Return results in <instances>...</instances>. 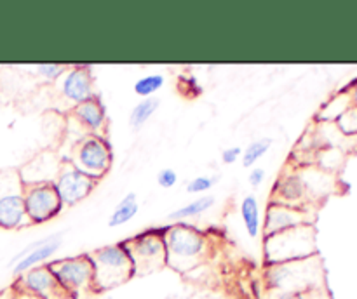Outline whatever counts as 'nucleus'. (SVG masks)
I'll use <instances>...</instances> for the list:
<instances>
[{
    "label": "nucleus",
    "mask_w": 357,
    "mask_h": 299,
    "mask_svg": "<svg viewBox=\"0 0 357 299\" xmlns=\"http://www.w3.org/2000/svg\"><path fill=\"white\" fill-rule=\"evenodd\" d=\"M264 282L271 294H295L326 289V273L319 254H316L303 259L265 264Z\"/></svg>",
    "instance_id": "1"
},
{
    "label": "nucleus",
    "mask_w": 357,
    "mask_h": 299,
    "mask_svg": "<svg viewBox=\"0 0 357 299\" xmlns=\"http://www.w3.org/2000/svg\"><path fill=\"white\" fill-rule=\"evenodd\" d=\"M167 266L174 271L187 273L201 266L211 252V240L208 233L188 223H173L164 233Z\"/></svg>",
    "instance_id": "2"
},
{
    "label": "nucleus",
    "mask_w": 357,
    "mask_h": 299,
    "mask_svg": "<svg viewBox=\"0 0 357 299\" xmlns=\"http://www.w3.org/2000/svg\"><path fill=\"white\" fill-rule=\"evenodd\" d=\"M316 228L314 225H302L275 235L264 236V263L278 264L286 261L303 259L316 256Z\"/></svg>",
    "instance_id": "3"
},
{
    "label": "nucleus",
    "mask_w": 357,
    "mask_h": 299,
    "mask_svg": "<svg viewBox=\"0 0 357 299\" xmlns=\"http://www.w3.org/2000/svg\"><path fill=\"white\" fill-rule=\"evenodd\" d=\"M94 266V291L105 292L135 277L132 259L124 242L110 243L89 252Z\"/></svg>",
    "instance_id": "4"
},
{
    "label": "nucleus",
    "mask_w": 357,
    "mask_h": 299,
    "mask_svg": "<svg viewBox=\"0 0 357 299\" xmlns=\"http://www.w3.org/2000/svg\"><path fill=\"white\" fill-rule=\"evenodd\" d=\"M47 266L51 268L56 282L68 299L96 294V291H94V266L89 252L52 259L49 261Z\"/></svg>",
    "instance_id": "5"
},
{
    "label": "nucleus",
    "mask_w": 357,
    "mask_h": 299,
    "mask_svg": "<svg viewBox=\"0 0 357 299\" xmlns=\"http://www.w3.org/2000/svg\"><path fill=\"white\" fill-rule=\"evenodd\" d=\"M164 233L166 226H160V228H149L124 240L126 249L132 259L135 275L152 273L167 266Z\"/></svg>",
    "instance_id": "6"
},
{
    "label": "nucleus",
    "mask_w": 357,
    "mask_h": 299,
    "mask_svg": "<svg viewBox=\"0 0 357 299\" xmlns=\"http://www.w3.org/2000/svg\"><path fill=\"white\" fill-rule=\"evenodd\" d=\"M68 162L77 167L80 172L100 181L110 170L112 162H114V152L105 136L87 134L77 139L70 152Z\"/></svg>",
    "instance_id": "7"
},
{
    "label": "nucleus",
    "mask_w": 357,
    "mask_h": 299,
    "mask_svg": "<svg viewBox=\"0 0 357 299\" xmlns=\"http://www.w3.org/2000/svg\"><path fill=\"white\" fill-rule=\"evenodd\" d=\"M23 200V181L17 170L0 174V229H20L28 226Z\"/></svg>",
    "instance_id": "8"
},
{
    "label": "nucleus",
    "mask_w": 357,
    "mask_h": 299,
    "mask_svg": "<svg viewBox=\"0 0 357 299\" xmlns=\"http://www.w3.org/2000/svg\"><path fill=\"white\" fill-rule=\"evenodd\" d=\"M23 200L30 225H45L58 218L65 209L54 183L23 184Z\"/></svg>",
    "instance_id": "9"
},
{
    "label": "nucleus",
    "mask_w": 357,
    "mask_h": 299,
    "mask_svg": "<svg viewBox=\"0 0 357 299\" xmlns=\"http://www.w3.org/2000/svg\"><path fill=\"white\" fill-rule=\"evenodd\" d=\"M96 184V179L80 172L68 160H63L58 176L54 179V188L58 191L59 198H61L63 207H72V205H77L79 202L86 200L93 193Z\"/></svg>",
    "instance_id": "10"
},
{
    "label": "nucleus",
    "mask_w": 357,
    "mask_h": 299,
    "mask_svg": "<svg viewBox=\"0 0 357 299\" xmlns=\"http://www.w3.org/2000/svg\"><path fill=\"white\" fill-rule=\"evenodd\" d=\"M302 225H314V216L310 209L268 202V205L265 207L264 221H261V235H275V233Z\"/></svg>",
    "instance_id": "11"
},
{
    "label": "nucleus",
    "mask_w": 357,
    "mask_h": 299,
    "mask_svg": "<svg viewBox=\"0 0 357 299\" xmlns=\"http://www.w3.org/2000/svg\"><path fill=\"white\" fill-rule=\"evenodd\" d=\"M63 243V233H52V235L45 236V239L35 240L30 245L24 247L23 250L16 254V256L10 259V266H13V275L14 277H20L24 271L31 270L35 266H42V264H47L49 261L54 257V254L58 252L59 247Z\"/></svg>",
    "instance_id": "12"
},
{
    "label": "nucleus",
    "mask_w": 357,
    "mask_h": 299,
    "mask_svg": "<svg viewBox=\"0 0 357 299\" xmlns=\"http://www.w3.org/2000/svg\"><path fill=\"white\" fill-rule=\"evenodd\" d=\"M14 289L28 292V294L38 296L42 299H68L65 292L61 291V287L58 285V282H56L54 275H52L51 268L47 264L35 266L31 270L24 271L20 277H16Z\"/></svg>",
    "instance_id": "13"
},
{
    "label": "nucleus",
    "mask_w": 357,
    "mask_h": 299,
    "mask_svg": "<svg viewBox=\"0 0 357 299\" xmlns=\"http://www.w3.org/2000/svg\"><path fill=\"white\" fill-rule=\"evenodd\" d=\"M61 94L75 104L84 103L94 96V76L87 66H68L59 80Z\"/></svg>",
    "instance_id": "14"
},
{
    "label": "nucleus",
    "mask_w": 357,
    "mask_h": 299,
    "mask_svg": "<svg viewBox=\"0 0 357 299\" xmlns=\"http://www.w3.org/2000/svg\"><path fill=\"white\" fill-rule=\"evenodd\" d=\"M72 118L82 127L86 134L103 136L105 125H107V110L98 96L75 104L72 110Z\"/></svg>",
    "instance_id": "15"
},
{
    "label": "nucleus",
    "mask_w": 357,
    "mask_h": 299,
    "mask_svg": "<svg viewBox=\"0 0 357 299\" xmlns=\"http://www.w3.org/2000/svg\"><path fill=\"white\" fill-rule=\"evenodd\" d=\"M63 160H59L54 153H40L33 156L23 169H20L23 184H38V183H54L59 172Z\"/></svg>",
    "instance_id": "16"
},
{
    "label": "nucleus",
    "mask_w": 357,
    "mask_h": 299,
    "mask_svg": "<svg viewBox=\"0 0 357 299\" xmlns=\"http://www.w3.org/2000/svg\"><path fill=\"white\" fill-rule=\"evenodd\" d=\"M279 204L295 205V207H307V191L298 170L284 172L272 190V200Z\"/></svg>",
    "instance_id": "17"
},
{
    "label": "nucleus",
    "mask_w": 357,
    "mask_h": 299,
    "mask_svg": "<svg viewBox=\"0 0 357 299\" xmlns=\"http://www.w3.org/2000/svg\"><path fill=\"white\" fill-rule=\"evenodd\" d=\"M241 219L250 239H258L261 235V211L260 202L255 195H246L239 205Z\"/></svg>",
    "instance_id": "18"
},
{
    "label": "nucleus",
    "mask_w": 357,
    "mask_h": 299,
    "mask_svg": "<svg viewBox=\"0 0 357 299\" xmlns=\"http://www.w3.org/2000/svg\"><path fill=\"white\" fill-rule=\"evenodd\" d=\"M216 204V198L213 195H202V197H197L195 200L188 202L183 207L176 209L169 214V219L173 223H187L188 219H194L202 216L204 212H208L213 205Z\"/></svg>",
    "instance_id": "19"
},
{
    "label": "nucleus",
    "mask_w": 357,
    "mask_h": 299,
    "mask_svg": "<svg viewBox=\"0 0 357 299\" xmlns=\"http://www.w3.org/2000/svg\"><path fill=\"white\" fill-rule=\"evenodd\" d=\"M138 195H136L135 191H129V193H126L124 197H122V200L114 207L110 218H108V226H110V228H117V226L126 225V223H129L136 214H138Z\"/></svg>",
    "instance_id": "20"
},
{
    "label": "nucleus",
    "mask_w": 357,
    "mask_h": 299,
    "mask_svg": "<svg viewBox=\"0 0 357 299\" xmlns=\"http://www.w3.org/2000/svg\"><path fill=\"white\" fill-rule=\"evenodd\" d=\"M159 106L160 99L155 96L145 97V99L138 101V103L135 104V108L131 110V113H129V125H131V129H136V131L142 129L143 125L153 117V113L159 110Z\"/></svg>",
    "instance_id": "21"
},
{
    "label": "nucleus",
    "mask_w": 357,
    "mask_h": 299,
    "mask_svg": "<svg viewBox=\"0 0 357 299\" xmlns=\"http://www.w3.org/2000/svg\"><path fill=\"white\" fill-rule=\"evenodd\" d=\"M271 148H272V138L253 139V141H251L250 145L243 150V156H241L243 167L251 169V167L257 165L258 160L264 159Z\"/></svg>",
    "instance_id": "22"
},
{
    "label": "nucleus",
    "mask_w": 357,
    "mask_h": 299,
    "mask_svg": "<svg viewBox=\"0 0 357 299\" xmlns=\"http://www.w3.org/2000/svg\"><path fill=\"white\" fill-rule=\"evenodd\" d=\"M166 83V76L162 73H149V75H143L142 79H138L135 82V92L139 97H153Z\"/></svg>",
    "instance_id": "23"
},
{
    "label": "nucleus",
    "mask_w": 357,
    "mask_h": 299,
    "mask_svg": "<svg viewBox=\"0 0 357 299\" xmlns=\"http://www.w3.org/2000/svg\"><path fill=\"white\" fill-rule=\"evenodd\" d=\"M218 181V176H197L187 183V191L194 195H206Z\"/></svg>",
    "instance_id": "24"
},
{
    "label": "nucleus",
    "mask_w": 357,
    "mask_h": 299,
    "mask_svg": "<svg viewBox=\"0 0 357 299\" xmlns=\"http://www.w3.org/2000/svg\"><path fill=\"white\" fill-rule=\"evenodd\" d=\"M35 70H37L38 75L45 76L47 80H58L65 75L68 66L56 65V63H40V65L35 66Z\"/></svg>",
    "instance_id": "25"
},
{
    "label": "nucleus",
    "mask_w": 357,
    "mask_h": 299,
    "mask_svg": "<svg viewBox=\"0 0 357 299\" xmlns=\"http://www.w3.org/2000/svg\"><path fill=\"white\" fill-rule=\"evenodd\" d=\"M271 299H331L328 289H317V291L295 292V294H272Z\"/></svg>",
    "instance_id": "26"
},
{
    "label": "nucleus",
    "mask_w": 357,
    "mask_h": 299,
    "mask_svg": "<svg viewBox=\"0 0 357 299\" xmlns=\"http://www.w3.org/2000/svg\"><path fill=\"white\" fill-rule=\"evenodd\" d=\"M338 125H340V129L344 132H349V134H354L357 132V108H349L345 113H342L340 117H338Z\"/></svg>",
    "instance_id": "27"
},
{
    "label": "nucleus",
    "mask_w": 357,
    "mask_h": 299,
    "mask_svg": "<svg viewBox=\"0 0 357 299\" xmlns=\"http://www.w3.org/2000/svg\"><path fill=\"white\" fill-rule=\"evenodd\" d=\"M157 183L160 188H173L178 183V174L174 169H160L157 172Z\"/></svg>",
    "instance_id": "28"
},
{
    "label": "nucleus",
    "mask_w": 357,
    "mask_h": 299,
    "mask_svg": "<svg viewBox=\"0 0 357 299\" xmlns=\"http://www.w3.org/2000/svg\"><path fill=\"white\" fill-rule=\"evenodd\" d=\"M241 156H243V148H239V146H229V148H225L222 152V162L227 163V165H232Z\"/></svg>",
    "instance_id": "29"
},
{
    "label": "nucleus",
    "mask_w": 357,
    "mask_h": 299,
    "mask_svg": "<svg viewBox=\"0 0 357 299\" xmlns=\"http://www.w3.org/2000/svg\"><path fill=\"white\" fill-rule=\"evenodd\" d=\"M265 177H267V172H265V169H261V167H253V169L250 170V176H248V181H250V184L253 188H258L264 184Z\"/></svg>",
    "instance_id": "30"
},
{
    "label": "nucleus",
    "mask_w": 357,
    "mask_h": 299,
    "mask_svg": "<svg viewBox=\"0 0 357 299\" xmlns=\"http://www.w3.org/2000/svg\"><path fill=\"white\" fill-rule=\"evenodd\" d=\"M349 89H352V92H351V104L354 108H357V79L354 80V82H351L349 83V87H345L344 90H342V92H345V90H349Z\"/></svg>",
    "instance_id": "31"
},
{
    "label": "nucleus",
    "mask_w": 357,
    "mask_h": 299,
    "mask_svg": "<svg viewBox=\"0 0 357 299\" xmlns=\"http://www.w3.org/2000/svg\"><path fill=\"white\" fill-rule=\"evenodd\" d=\"M0 299H16V289L9 287L0 292Z\"/></svg>",
    "instance_id": "32"
},
{
    "label": "nucleus",
    "mask_w": 357,
    "mask_h": 299,
    "mask_svg": "<svg viewBox=\"0 0 357 299\" xmlns=\"http://www.w3.org/2000/svg\"><path fill=\"white\" fill-rule=\"evenodd\" d=\"M13 287H14V285H13ZM16 299H42V298H38V296H33V294H28V292L17 291V289H16Z\"/></svg>",
    "instance_id": "33"
}]
</instances>
